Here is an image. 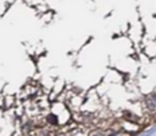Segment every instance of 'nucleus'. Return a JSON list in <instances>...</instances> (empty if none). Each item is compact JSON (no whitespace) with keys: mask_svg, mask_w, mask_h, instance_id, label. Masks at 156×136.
Wrapping results in <instances>:
<instances>
[]
</instances>
